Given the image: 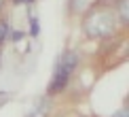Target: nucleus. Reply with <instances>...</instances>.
<instances>
[{
	"label": "nucleus",
	"mask_w": 129,
	"mask_h": 117,
	"mask_svg": "<svg viewBox=\"0 0 129 117\" xmlns=\"http://www.w3.org/2000/svg\"><path fill=\"white\" fill-rule=\"evenodd\" d=\"M83 30L89 38H106V36H112L116 30V17L110 9L100 7L93 9L91 13L85 17Z\"/></svg>",
	"instance_id": "obj_1"
},
{
	"label": "nucleus",
	"mask_w": 129,
	"mask_h": 117,
	"mask_svg": "<svg viewBox=\"0 0 129 117\" xmlns=\"http://www.w3.org/2000/svg\"><path fill=\"white\" fill-rule=\"evenodd\" d=\"M76 64H78L76 53L66 51V53H61V57L57 60V70H66V72H70V74H72V70L76 68Z\"/></svg>",
	"instance_id": "obj_2"
},
{
	"label": "nucleus",
	"mask_w": 129,
	"mask_h": 117,
	"mask_svg": "<svg viewBox=\"0 0 129 117\" xmlns=\"http://www.w3.org/2000/svg\"><path fill=\"white\" fill-rule=\"evenodd\" d=\"M68 79H70V72L66 70H57L55 68V77H53V81H51V92H59V89H63V85L68 83Z\"/></svg>",
	"instance_id": "obj_3"
},
{
	"label": "nucleus",
	"mask_w": 129,
	"mask_h": 117,
	"mask_svg": "<svg viewBox=\"0 0 129 117\" xmlns=\"http://www.w3.org/2000/svg\"><path fill=\"white\" fill-rule=\"evenodd\" d=\"M49 102H47L45 98H40V100H36V106L32 109V113L28 115V117H47L49 115Z\"/></svg>",
	"instance_id": "obj_4"
},
{
	"label": "nucleus",
	"mask_w": 129,
	"mask_h": 117,
	"mask_svg": "<svg viewBox=\"0 0 129 117\" xmlns=\"http://www.w3.org/2000/svg\"><path fill=\"white\" fill-rule=\"evenodd\" d=\"M119 19L123 24L129 21V0H119Z\"/></svg>",
	"instance_id": "obj_5"
},
{
	"label": "nucleus",
	"mask_w": 129,
	"mask_h": 117,
	"mask_svg": "<svg viewBox=\"0 0 129 117\" xmlns=\"http://www.w3.org/2000/svg\"><path fill=\"white\" fill-rule=\"evenodd\" d=\"M7 36H9V26L4 24V21H0V45L7 41Z\"/></svg>",
	"instance_id": "obj_6"
},
{
	"label": "nucleus",
	"mask_w": 129,
	"mask_h": 117,
	"mask_svg": "<svg viewBox=\"0 0 129 117\" xmlns=\"http://www.w3.org/2000/svg\"><path fill=\"white\" fill-rule=\"evenodd\" d=\"M112 117H129V113H127V109H121L116 115H112Z\"/></svg>",
	"instance_id": "obj_7"
},
{
	"label": "nucleus",
	"mask_w": 129,
	"mask_h": 117,
	"mask_svg": "<svg viewBox=\"0 0 129 117\" xmlns=\"http://www.w3.org/2000/svg\"><path fill=\"white\" fill-rule=\"evenodd\" d=\"M21 36H23V34H21V32H13V36H11V38H13V41H19Z\"/></svg>",
	"instance_id": "obj_8"
},
{
	"label": "nucleus",
	"mask_w": 129,
	"mask_h": 117,
	"mask_svg": "<svg viewBox=\"0 0 129 117\" xmlns=\"http://www.w3.org/2000/svg\"><path fill=\"white\" fill-rule=\"evenodd\" d=\"M15 2H30V0H15Z\"/></svg>",
	"instance_id": "obj_9"
},
{
	"label": "nucleus",
	"mask_w": 129,
	"mask_h": 117,
	"mask_svg": "<svg viewBox=\"0 0 129 117\" xmlns=\"http://www.w3.org/2000/svg\"><path fill=\"white\" fill-rule=\"evenodd\" d=\"M0 9H2V2H0Z\"/></svg>",
	"instance_id": "obj_10"
}]
</instances>
